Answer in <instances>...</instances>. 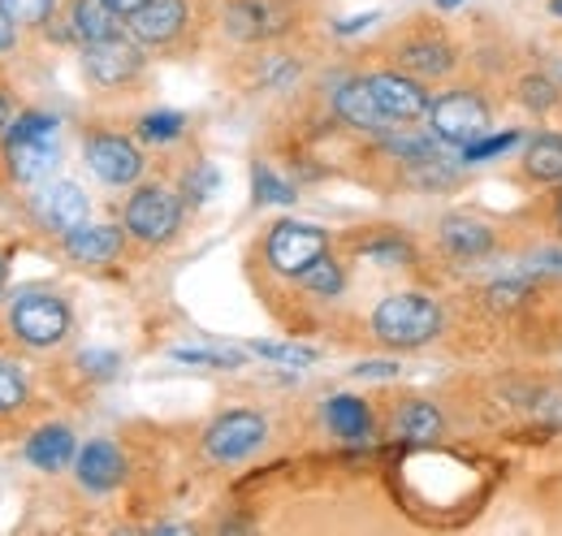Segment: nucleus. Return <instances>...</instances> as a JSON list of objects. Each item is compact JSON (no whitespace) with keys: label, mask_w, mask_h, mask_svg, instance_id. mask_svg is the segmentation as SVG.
Returning <instances> with one entry per match:
<instances>
[{"label":"nucleus","mask_w":562,"mask_h":536,"mask_svg":"<svg viewBox=\"0 0 562 536\" xmlns=\"http://www.w3.org/2000/svg\"><path fill=\"white\" fill-rule=\"evenodd\" d=\"M4 118H9V104H4V96H0V126H4Z\"/></svg>","instance_id":"41"},{"label":"nucleus","mask_w":562,"mask_h":536,"mask_svg":"<svg viewBox=\"0 0 562 536\" xmlns=\"http://www.w3.org/2000/svg\"><path fill=\"white\" fill-rule=\"evenodd\" d=\"M74 468H78V484H82V489L109 493V489L122 484L126 459H122V450H117L113 442H91V446H82V455L74 459Z\"/></svg>","instance_id":"12"},{"label":"nucleus","mask_w":562,"mask_h":536,"mask_svg":"<svg viewBox=\"0 0 562 536\" xmlns=\"http://www.w3.org/2000/svg\"><path fill=\"white\" fill-rule=\"evenodd\" d=\"M372 330L385 346L412 350L441 334V308L424 294H390L376 312H372Z\"/></svg>","instance_id":"2"},{"label":"nucleus","mask_w":562,"mask_h":536,"mask_svg":"<svg viewBox=\"0 0 562 536\" xmlns=\"http://www.w3.org/2000/svg\"><path fill=\"white\" fill-rule=\"evenodd\" d=\"M303 286H307L312 294H325V299H334V294L342 290V268L334 265L329 256H321L316 265L303 272Z\"/></svg>","instance_id":"26"},{"label":"nucleus","mask_w":562,"mask_h":536,"mask_svg":"<svg viewBox=\"0 0 562 536\" xmlns=\"http://www.w3.org/2000/svg\"><path fill=\"white\" fill-rule=\"evenodd\" d=\"M18 22H26V26H35V22H44L48 13H53V0H0Z\"/></svg>","instance_id":"32"},{"label":"nucleus","mask_w":562,"mask_h":536,"mask_svg":"<svg viewBox=\"0 0 562 536\" xmlns=\"http://www.w3.org/2000/svg\"><path fill=\"white\" fill-rule=\"evenodd\" d=\"M368 87H372V96L390 122H416L428 113V91L407 74H372Z\"/></svg>","instance_id":"9"},{"label":"nucleus","mask_w":562,"mask_h":536,"mask_svg":"<svg viewBox=\"0 0 562 536\" xmlns=\"http://www.w3.org/2000/svg\"><path fill=\"white\" fill-rule=\"evenodd\" d=\"M13 334L26 346H57L70 334V312L57 294H22L13 303Z\"/></svg>","instance_id":"6"},{"label":"nucleus","mask_w":562,"mask_h":536,"mask_svg":"<svg viewBox=\"0 0 562 536\" xmlns=\"http://www.w3.org/2000/svg\"><path fill=\"white\" fill-rule=\"evenodd\" d=\"M109 4H113L117 13H135V9H143L147 0H109Z\"/></svg>","instance_id":"39"},{"label":"nucleus","mask_w":562,"mask_h":536,"mask_svg":"<svg viewBox=\"0 0 562 536\" xmlns=\"http://www.w3.org/2000/svg\"><path fill=\"white\" fill-rule=\"evenodd\" d=\"M139 66H143L139 48L126 44L122 35L100 40V44H87V74H91L95 82H104V87H117V82L135 78Z\"/></svg>","instance_id":"11"},{"label":"nucleus","mask_w":562,"mask_h":536,"mask_svg":"<svg viewBox=\"0 0 562 536\" xmlns=\"http://www.w3.org/2000/svg\"><path fill=\"white\" fill-rule=\"evenodd\" d=\"M0 286H4V265H0Z\"/></svg>","instance_id":"43"},{"label":"nucleus","mask_w":562,"mask_h":536,"mask_svg":"<svg viewBox=\"0 0 562 536\" xmlns=\"http://www.w3.org/2000/svg\"><path fill=\"white\" fill-rule=\"evenodd\" d=\"M368 22H376V13H363V18H351V22H342L338 31H342V35H351V31H363Z\"/></svg>","instance_id":"38"},{"label":"nucleus","mask_w":562,"mask_h":536,"mask_svg":"<svg viewBox=\"0 0 562 536\" xmlns=\"http://www.w3.org/2000/svg\"><path fill=\"white\" fill-rule=\"evenodd\" d=\"M398 437H407V442H432V437H441L437 406L432 402H407L398 411Z\"/></svg>","instance_id":"23"},{"label":"nucleus","mask_w":562,"mask_h":536,"mask_svg":"<svg viewBox=\"0 0 562 536\" xmlns=\"http://www.w3.org/2000/svg\"><path fill=\"white\" fill-rule=\"evenodd\" d=\"M363 256L368 260H385V265H407L412 260V247L407 243H368Z\"/></svg>","instance_id":"33"},{"label":"nucleus","mask_w":562,"mask_h":536,"mask_svg":"<svg viewBox=\"0 0 562 536\" xmlns=\"http://www.w3.org/2000/svg\"><path fill=\"white\" fill-rule=\"evenodd\" d=\"M173 359L195 368H243V355L225 346H173Z\"/></svg>","instance_id":"24"},{"label":"nucleus","mask_w":562,"mask_h":536,"mask_svg":"<svg viewBox=\"0 0 562 536\" xmlns=\"http://www.w3.org/2000/svg\"><path fill=\"white\" fill-rule=\"evenodd\" d=\"M454 4H463V0H437V9H454Z\"/></svg>","instance_id":"40"},{"label":"nucleus","mask_w":562,"mask_h":536,"mask_svg":"<svg viewBox=\"0 0 562 536\" xmlns=\"http://www.w3.org/2000/svg\"><path fill=\"white\" fill-rule=\"evenodd\" d=\"M441 247L454 260H481L493 252V234L472 216H446L441 221Z\"/></svg>","instance_id":"16"},{"label":"nucleus","mask_w":562,"mask_h":536,"mask_svg":"<svg viewBox=\"0 0 562 536\" xmlns=\"http://www.w3.org/2000/svg\"><path fill=\"white\" fill-rule=\"evenodd\" d=\"M78 368H87V372H95V377H109V372L117 368V355H109V350H82V355H78Z\"/></svg>","instance_id":"35"},{"label":"nucleus","mask_w":562,"mask_h":536,"mask_svg":"<svg viewBox=\"0 0 562 536\" xmlns=\"http://www.w3.org/2000/svg\"><path fill=\"white\" fill-rule=\"evenodd\" d=\"M398 62L407 74H420V78H437L454 66V53L441 44V40H407L398 48Z\"/></svg>","instance_id":"19"},{"label":"nucleus","mask_w":562,"mask_h":536,"mask_svg":"<svg viewBox=\"0 0 562 536\" xmlns=\"http://www.w3.org/2000/svg\"><path fill=\"white\" fill-rule=\"evenodd\" d=\"M187 26V4L182 0H147L131 13V31L139 44H169Z\"/></svg>","instance_id":"13"},{"label":"nucleus","mask_w":562,"mask_h":536,"mask_svg":"<svg viewBox=\"0 0 562 536\" xmlns=\"http://www.w3.org/2000/svg\"><path fill=\"white\" fill-rule=\"evenodd\" d=\"M515 143H519V134H515V131L481 134L476 143H468V147H463V160H468V165H481V160H490V156H502V152H510Z\"/></svg>","instance_id":"28"},{"label":"nucleus","mask_w":562,"mask_h":536,"mask_svg":"<svg viewBox=\"0 0 562 536\" xmlns=\"http://www.w3.org/2000/svg\"><path fill=\"white\" fill-rule=\"evenodd\" d=\"M325 247H329L325 230L299 225V221H281L269 234V265L278 268V272H290V277H303L307 268L325 256Z\"/></svg>","instance_id":"7"},{"label":"nucleus","mask_w":562,"mask_h":536,"mask_svg":"<svg viewBox=\"0 0 562 536\" xmlns=\"http://www.w3.org/2000/svg\"><path fill=\"white\" fill-rule=\"evenodd\" d=\"M524 169H528V178H537V182H559L562 178V134H537V138L528 143Z\"/></svg>","instance_id":"20"},{"label":"nucleus","mask_w":562,"mask_h":536,"mask_svg":"<svg viewBox=\"0 0 562 536\" xmlns=\"http://www.w3.org/2000/svg\"><path fill=\"white\" fill-rule=\"evenodd\" d=\"M182 113H147L139 122V134L147 143H169V138H178L182 134Z\"/></svg>","instance_id":"29"},{"label":"nucleus","mask_w":562,"mask_h":536,"mask_svg":"<svg viewBox=\"0 0 562 536\" xmlns=\"http://www.w3.org/2000/svg\"><path fill=\"white\" fill-rule=\"evenodd\" d=\"M4 160L18 182H44L57 165V122L44 113H22L4 134Z\"/></svg>","instance_id":"1"},{"label":"nucleus","mask_w":562,"mask_h":536,"mask_svg":"<svg viewBox=\"0 0 562 536\" xmlns=\"http://www.w3.org/2000/svg\"><path fill=\"white\" fill-rule=\"evenodd\" d=\"M554 13H559V18H562V0H554Z\"/></svg>","instance_id":"42"},{"label":"nucleus","mask_w":562,"mask_h":536,"mask_svg":"<svg viewBox=\"0 0 562 536\" xmlns=\"http://www.w3.org/2000/svg\"><path fill=\"white\" fill-rule=\"evenodd\" d=\"M428 122H432V134L441 143L468 147V143H476L481 134L490 131V109L472 91H450V96H441V100L428 104Z\"/></svg>","instance_id":"3"},{"label":"nucleus","mask_w":562,"mask_h":536,"mask_svg":"<svg viewBox=\"0 0 562 536\" xmlns=\"http://www.w3.org/2000/svg\"><path fill=\"white\" fill-rule=\"evenodd\" d=\"M398 372V364H390V359H376V364H359L355 368V377H394Z\"/></svg>","instance_id":"37"},{"label":"nucleus","mask_w":562,"mask_h":536,"mask_svg":"<svg viewBox=\"0 0 562 536\" xmlns=\"http://www.w3.org/2000/svg\"><path fill=\"white\" fill-rule=\"evenodd\" d=\"M117 9L109 0H74L70 4V31L82 44H100L117 35Z\"/></svg>","instance_id":"17"},{"label":"nucleus","mask_w":562,"mask_h":536,"mask_svg":"<svg viewBox=\"0 0 562 536\" xmlns=\"http://www.w3.org/2000/svg\"><path fill=\"white\" fill-rule=\"evenodd\" d=\"M35 221L53 234H70L78 225H87V196L74 182H53L35 196Z\"/></svg>","instance_id":"10"},{"label":"nucleus","mask_w":562,"mask_h":536,"mask_svg":"<svg viewBox=\"0 0 562 536\" xmlns=\"http://www.w3.org/2000/svg\"><path fill=\"white\" fill-rule=\"evenodd\" d=\"M122 252V230L117 225H78L66 234V256L78 265H109Z\"/></svg>","instance_id":"14"},{"label":"nucleus","mask_w":562,"mask_h":536,"mask_svg":"<svg viewBox=\"0 0 562 536\" xmlns=\"http://www.w3.org/2000/svg\"><path fill=\"white\" fill-rule=\"evenodd\" d=\"M265 437H269L265 415H256V411H225L221 420H212V428L204 433V450L216 464H238L251 450H260Z\"/></svg>","instance_id":"4"},{"label":"nucleus","mask_w":562,"mask_h":536,"mask_svg":"<svg viewBox=\"0 0 562 536\" xmlns=\"http://www.w3.org/2000/svg\"><path fill=\"white\" fill-rule=\"evenodd\" d=\"M26 459L40 471H61L74 459V433L61 428V424L40 428V433L26 442Z\"/></svg>","instance_id":"18"},{"label":"nucleus","mask_w":562,"mask_h":536,"mask_svg":"<svg viewBox=\"0 0 562 536\" xmlns=\"http://www.w3.org/2000/svg\"><path fill=\"white\" fill-rule=\"evenodd\" d=\"M178 221H182V203L173 200L165 187H139L131 203H126V230L139 238V243H169L178 234Z\"/></svg>","instance_id":"5"},{"label":"nucleus","mask_w":562,"mask_h":536,"mask_svg":"<svg viewBox=\"0 0 562 536\" xmlns=\"http://www.w3.org/2000/svg\"><path fill=\"white\" fill-rule=\"evenodd\" d=\"M221 187V174L212 169V165H195L191 174H187V200L191 203H204Z\"/></svg>","instance_id":"30"},{"label":"nucleus","mask_w":562,"mask_h":536,"mask_svg":"<svg viewBox=\"0 0 562 536\" xmlns=\"http://www.w3.org/2000/svg\"><path fill=\"white\" fill-rule=\"evenodd\" d=\"M13 44H18V18L0 4V53H9Z\"/></svg>","instance_id":"36"},{"label":"nucleus","mask_w":562,"mask_h":536,"mask_svg":"<svg viewBox=\"0 0 562 536\" xmlns=\"http://www.w3.org/2000/svg\"><path fill=\"white\" fill-rule=\"evenodd\" d=\"M251 187H256V200L260 203H290L294 200V187H290V182H281L269 165H256V169H251Z\"/></svg>","instance_id":"27"},{"label":"nucleus","mask_w":562,"mask_h":536,"mask_svg":"<svg viewBox=\"0 0 562 536\" xmlns=\"http://www.w3.org/2000/svg\"><path fill=\"white\" fill-rule=\"evenodd\" d=\"M22 402H26V381L9 364H0V411H18Z\"/></svg>","instance_id":"31"},{"label":"nucleus","mask_w":562,"mask_h":536,"mask_svg":"<svg viewBox=\"0 0 562 536\" xmlns=\"http://www.w3.org/2000/svg\"><path fill=\"white\" fill-rule=\"evenodd\" d=\"M524 104L528 109H550L554 104V87L546 78H524Z\"/></svg>","instance_id":"34"},{"label":"nucleus","mask_w":562,"mask_h":536,"mask_svg":"<svg viewBox=\"0 0 562 536\" xmlns=\"http://www.w3.org/2000/svg\"><path fill=\"white\" fill-rule=\"evenodd\" d=\"M329 428L342 437V442H363L368 437V428H372V420H368V406L351 394H338V399H329Z\"/></svg>","instance_id":"21"},{"label":"nucleus","mask_w":562,"mask_h":536,"mask_svg":"<svg viewBox=\"0 0 562 536\" xmlns=\"http://www.w3.org/2000/svg\"><path fill=\"white\" fill-rule=\"evenodd\" d=\"M334 109H338V118H342L347 126H355V131H385V126H390V118L381 113V104H376L368 78H351V82L334 96Z\"/></svg>","instance_id":"15"},{"label":"nucleus","mask_w":562,"mask_h":536,"mask_svg":"<svg viewBox=\"0 0 562 536\" xmlns=\"http://www.w3.org/2000/svg\"><path fill=\"white\" fill-rule=\"evenodd\" d=\"M225 26H229L238 40H260V35L278 31L281 22H269V9H265V4H256V0H238V4H229Z\"/></svg>","instance_id":"22"},{"label":"nucleus","mask_w":562,"mask_h":536,"mask_svg":"<svg viewBox=\"0 0 562 536\" xmlns=\"http://www.w3.org/2000/svg\"><path fill=\"white\" fill-rule=\"evenodd\" d=\"M251 350H256L260 359L290 364V368H307V364H316V350H312V346H294V342H256Z\"/></svg>","instance_id":"25"},{"label":"nucleus","mask_w":562,"mask_h":536,"mask_svg":"<svg viewBox=\"0 0 562 536\" xmlns=\"http://www.w3.org/2000/svg\"><path fill=\"white\" fill-rule=\"evenodd\" d=\"M87 165H91V174H95L100 182H109V187H131L143 174L139 147H135L131 138H122V134H95V138L87 143Z\"/></svg>","instance_id":"8"}]
</instances>
